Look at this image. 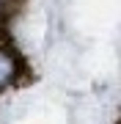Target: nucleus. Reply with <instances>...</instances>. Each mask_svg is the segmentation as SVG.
<instances>
[{"mask_svg": "<svg viewBox=\"0 0 121 124\" xmlns=\"http://www.w3.org/2000/svg\"><path fill=\"white\" fill-rule=\"evenodd\" d=\"M11 77H14V61H11V55L6 53V50H0V88H3Z\"/></svg>", "mask_w": 121, "mask_h": 124, "instance_id": "nucleus-1", "label": "nucleus"}]
</instances>
